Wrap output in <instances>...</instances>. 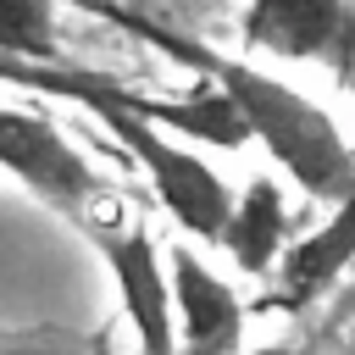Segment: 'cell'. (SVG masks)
Instances as JSON below:
<instances>
[{
    "instance_id": "cell-1",
    "label": "cell",
    "mask_w": 355,
    "mask_h": 355,
    "mask_svg": "<svg viewBox=\"0 0 355 355\" xmlns=\"http://www.w3.org/2000/svg\"><path fill=\"white\" fill-rule=\"evenodd\" d=\"M139 33H144L150 44H161L172 61L194 67L200 78H211V83L233 100L244 133H250L255 144H266V155L283 166V178H294V189H300L305 200L333 205V200L355 194V150H349L344 128L333 122V111H327L322 100L300 94L294 83H283L277 72H266V67H255V61H244V55L211 50V44H200V39L166 33V28H144V22H139Z\"/></svg>"
},
{
    "instance_id": "cell-2",
    "label": "cell",
    "mask_w": 355,
    "mask_h": 355,
    "mask_svg": "<svg viewBox=\"0 0 355 355\" xmlns=\"http://www.w3.org/2000/svg\"><path fill=\"white\" fill-rule=\"evenodd\" d=\"M83 111H94V116L116 133V144L139 161V172L150 178V189H155L161 211H166L189 239L216 244L222 216H227V200H233V189L216 178V166H211L194 144H183V139L161 133L155 122H144V116H133V111H122V105L83 100Z\"/></svg>"
},
{
    "instance_id": "cell-3",
    "label": "cell",
    "mask_w": 355,
    "mask_h": 355,
    "mask_svg": "<svg viewBox=\"0 0 355 355\" xmlns=\"http://www.w3.org/2000/svg\"><path fill=\"white\" fill-rule=\"evenodd\" d=\"M0 172L78 222H89V205L100 200V172L89 166V155L50 116L22 105H0Z\"/></svg>"
},
{
    "instance_id": "cell-4",
    "label": "cell",
    "mask_w": 355,
    "mask_h": 355,
    "mask_svg": "<svg viewBox=\"0 0 355 355\" xmlns=\"http://www.w3.org/2000/svg\"><path fill=\"white\" fill-rule=\"evenodd\" d=\"M83 233H94V250L116 283V305L128 316V333L139 344V355H178V327H172V283H166V255L155 244V233L144 222H83Z\"/></svg>"
},
{
    "instance_id": "cell-5",
    "label": "cell",
    "mask_w": 355,
    "mask_h": 355,
    "mask_svg": "<svg viewBox=\"0 0 355 355\" xmlns=\"http://www.w3.org/2000/svg\"><path fill=\"white\" fill-rule=\"evenodd\" d=\"M239 39L250 55L316 61L338 78L355 50V0H244Z\"/></svg>"
},
{
    "instance_id": "cell-6",
    "label": "cell",
    "mask_w": 355,
    "mask_h": 355,
    "mask_svg": "<svg viewBox=\"0 0 355 355\" xmlns=\"http://www.w3.org/2000/svg\"><path fill=\"white\" fill-rule=\"evenodd\" d=\"M166 283H172V327H178L183 355H239L244 349V300L194 244H172Z\"/></svg>"
},
{
    "instance_id": "cell-7",
    "label": "cell",
    "mask_w": 355,
    "mask_h": 355,
    "mask_svg": "<svg viewBox=\"0 0 355 355\" xmlns=\"http://www.w3.org/2000/svg\"><path fill=\"white\" fill-rule=\"evenodd\" d=\"M355 261V194H344V200H333L327 205V216L305 233V239H288L283 244V255H277V288H272V300L283 305V311H305L311 300H322L338 277H344V266Z\"/></svg>"
},
{
    "instance_id": "cell-8",
    "label": "cell",
    "mask_w": 355,
    "mask_h": 355,
    "mask_svg": "<svg viewBox=\"0 0 355 355\" xmlns=\"http://www.w3.org/2000/svg\"><path fill=\"white\" fill-rule=\"evenodd\" d=\"M283 244H288V200H283V189H277L272 178H250L244 194L227 200V216H222L216 250H222L239 272L261 277V272L277 266Z\"/></svg>"
},
{
    "instance_id": "cell-9",
    "label": "cell",
    "mask_w": 355,
    "mask_h": 355,
    "mask_svg": "<svg viewBox=\"0 0 355 355\" xmlns=\"http://www.w3.org/2000/svg\"><path fill=\"white\" fill-rule=\"evenodd\" d=\"M55 55V0H0V61Z\"/></svg>"
},
{
    "instance_id": "cell-10",
    "label": "cell",
    "mask_w": 355,
    "mask_h": 355,
    "mask_svg": "<svg viewBox=\"0 0 355 355\" xmlns=\"http://www.w3.org/2000/svg\"><path fill=\"white\" fill-rule=\"evenodd\" d=\"M0 355H100V349L61 333H28V338H0Z\"/></svg>"
},
{
    "instance_id": "cell-11",
    "label": "cell",
    "mask_w": 355,
    "mask_h": 355,
    "mask_svg": "<svg viewBox=\"0 0 355 355\" xmlns=\"http://www.w3.org/2000/svg\"><path fill=\"white\" fill-rule=\"evenodd\" d=\"M349 94H355V89H349Z\"/></svg>"
},
{
    "instance_id": "cell-12",
    "label": "cell",
    "mask_w": 355,
    "mask_h": 355,
    "mask_svg": "<svg viewBox=\"0 0 355 355\" xmlns=\"http://www.w3.org/2000/svg\"><path fill=\"white\" fill-rule=\"evenodd\" d=\"M239 355H244V349H239Z\"/></svg>"
}]
</instances>
